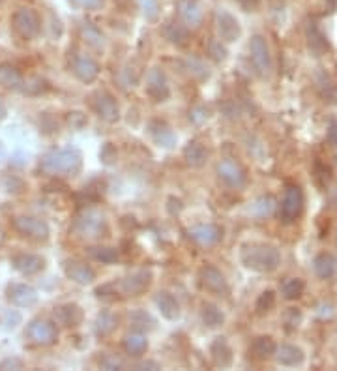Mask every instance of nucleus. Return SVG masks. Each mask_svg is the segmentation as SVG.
Here are the masks:
<instances>
[{"instance_id":"f257e3e1","label":"nucleus","mask_w":337,"mask_h":371,"mask_svg":"<svg viewBox=\"0 0 337 371\" xmlns=\"http://www.w3.org/2000/svg\"><path fill=\"white\" fill-rule=\"evenodd\" d=\"M83 167V156L77 149H54L41 156L40 171L51 176H74Z\"/></svg>"},{"instance_id":"f03ea898","label":"nucleus","mask_w":337,"mask_h":371,"mask_svg":"<svg viewBox=\"0 0 337 371\" xmlns=\"http://www.w3.org/2000/svg\"><path fill=\"white\" fill-rule=\"evenodd\" d=\"M242 264L246 268L259 272V274H270L279 266L281 255L274 246L268 244H251L242 250Z\"/></svg>"},{"instance_id":"7ed1b4c3","label":"nucleus","mask_w":337,"mask_h":371,"mask_svg":"<svg viewBox=\"0 0 337 371\" xmlns=\"http://www.w3.org/2000/svg\"><path fill=\"white\" fill-rule=\"evenodd\" d=\"M72 231L85 240H98L101 236L107 235V218L98 209H83L75 216L74 223H72Z\"/></svg>"},{"instance_id":"20e7f679","label":"nucleus","mask_w":337,"mask_h":371,"mask_svg":"<svg viewBox=\"0 0 337 371\" xmlns=\"http://www.w3.org/2000/svg\"><path fill=\"white\" fill-rule=\"evenodd\" d=\"M12 28L21 40L32 41L41 32V17L34 8H19L12 15Z\"/></svg>"},{"instance_id":"39448f33","label":"nucleus","mask_w":337,"mask_h":371,"mask_svg":"<svg viewBox=\"0 0 337 371\" xmlns=\"http://www.w3.org/2000/svg\"><path fill=\"white\" fill-rule=\"evenodd\" d=\"M12 227L21 236H27L30 240H38V242H45V240H49V236H51L49 223L38 216H28V214L14 216L12 218Z\"/></svg>"},{"instance_id":"423d86ee","label":"nucleus","mask_w":337,"mask_h":371,"mask_svg":"<svg viewBox=\"0 0 337 371\" xmlns=\"http://www.w3.org/2000/svg\"><path fill=\"white\" fill-rule=\"evenodd\" d=\"M250 56L251 64L255 67V72L261 77H268L274 70V61H272V53H270V45L264 36L255 34L250 41Z\"/></svg>"},{"instance_id":"0eeeda50","label":"nucleus","mask_w":337,"mask_h":371,"mask_svg":"<svg viewBox=\"0 0 337 371\" xmlns=\"http://www.w3.org/2000/svg\"><path fill=\"white\" fill-rule=\"evenodd\" d=\"M303 210V191L296 184H290L285 189L283 201L279 204V218L285 225L294 223L298 218L302 216Z\"/></svg>"},{"instance_id":"6e6552de","label":"nucleus","mask_w":337,"mask_h":371,"mask_svg":"<svg viewBox=\"0 0 337 371\" xmlns=\"http://www.w3.org/2000/svg\"><path fill=\"white\" fill-rule=\"evenodd\" d=\"M25 336L30 343L38 345V347H49V345L56 343L58 330H56L54 323H51L47 319H32L27 324Z\"/></svg>"},{"instance_id":"1a4fd4ad","label":"nucleus","mask_w":337,"mask_h":371,"mask_svg":"<svg viewBox=\"0 0 337 371\" xmlns=\"http://www.w3.org/2000/svg\"><path fill=\"white\" fill-rule=\"evenodd\" d=\"M90 107L101 120L109 122V124L120 118V109H118L115 96L107 90H96L94 94L90 96Z\"/></svg>"},{"instance_id":"9d476101","label":"nucleus","mask_w":337,"mask_h":371,"mask_svg":"<svg viewBox=\"0 0 337 371\" xmlns=\"http://www.w3.org/2000/svg\"><path fill=\"white\" fill-rule=\"evenodd\" d=\"M217 176L225 186L235 189H242L248 184V173L242 167V163L236 162L232 158H225L221 162L217 163Z\"/></svg>"},{"instance_id":"9b49d317","label":"nucleus","mask_w":337,"mask_h":371,"mask_svg":"<svg viewBox=\"0 0 337 371\" xmlns=\"http://www.w3.org/2000/svg\"><path fill=\"white\" fill-rule=\"evenodd\" d=\"M69 67L74 75L81 83H94L98 77H100L101 67L98 64V61H94L92 56L83 53H75L69 61Z\"/></svg>"},{"instance_id":"f8f14e48","label":"nucleus","mask_w":337,"mask_h":371,"mask_svg":"<svg viewBox=\"0 0 337 371\" xmlns=\"http://www.w3.org/2000/svg\"><path fill=\"white\" fill-rule=\"evenodd\" d=\"M199 279H201L202 289H206L212 295H227L229 293V284L227 277L221 270L214 266V264H206L202 266L199 272Z\"/></svg>"},{"instance_id":"ddd939ff","label":"nucleus","mask_w":337,"mask_h":371,"mask_svg":"<svg viewBox=\"0 0 337 371\" xmlns=\"http://www.w3.org/2000/svg\"><path fill=\"white\" fill-rule=\"evenodd\" d=\"M216 30L217 36H219V40L221 41H236L240 36H242V27H240V23L236 19L235 15L227 12V10H216Z\"/></svg>"},{"instance_id":"4468645a","label":"nucleus","mask_w":337,"mask_h":371,"mask_svg":"<svg viewBox=\"0 0 337 371\" xmlns=\"http://www.w3.org/2000/svg\"><path fill=\"white\" fill-rule=\"evenodd\" d=\"M146 94L155 101H167L171 98V87H168V79L163 70L160 67H152L146 74Z\"/></svg>"},{"instance_id":"2eb2a0df","label":"nucleus","mask_w":337,"mask_h":371,"mask_svg":"<svg viewBox=\"0 0 337 371\" xmlns=\"http://www.w3.org/2000/svg\"><path fill=\"white\" fill-rule=\"evenodd\" d=\"M62 268L67 279H72L77 285H90L96 279V270L81 259H66Z\"/></svg>"},{"instance_id":"dca6fc26","label":"nucleus","mask_w":337,"mask_h":371,"mask_svg":"<svg viewBox=\"0 0 337 371\" xmlns=\"http://www.w3.org/2000/svg\"><path fill=\"white\" fill-rule=\"evenodd\" d=\"M6 300L15 308H32L38 304V290L27 284H10L6 287Z\"/></svg>"},{"instance_id":"f3484780","label":"nucleus","mask_w":337,"mask_h":371,"mask_svg":"<svg viewBox=\"0 0 337 371\" xmlns=\"http://www.w3.org/2000/svg\"><path fill=\"white\" fill-rule=\"evenodd\" d=\"M188 236L201 248H210V246H216L223 238V229L219 225L214 223H201L195 225L188 231Z\"/></svg>"},{"instance_id":"a211bd4d","label":"nucleus","mask_w":337,"mask_h":371,"mask_svg":"<svg viewBox=\"0 0 337 371\" xmlns=\"http://www.w3.org/2000/svg\"><path fill=\"white\" fill-rule=\"evenodd\" d=\"M152 284V272L150 270H137L120 282V290L126 297H139L141 293L149 289Z\"/></svg>"},{"instance_id":"6ab92c4d","label":"nucleus","mask_w":337,"mask_h":371,"mask_svg":"<svg viewBox=\"0 0 337 371\" xmlns=\"http://www.w3.org/2000/svg\"><path fill=\"white\" fill-rule=\"evenodd\" d=\"M12 266L15 272H19L21 276H36L41 270L45 268V259L36 253H17L12 257Z\"/></svg>"},{"instance_id":"aec40b11","label":"nucleus","mask_w":337,"mask_h":371,"mask_svg":"<svg viewBox=\"0 0 337 371\" xmlns=\"http://www.w3.org/2000/svg\"><path fill=\"white\" fill-rule=\"evenodd\" d=\"M149 135L152 137V141L162 149H173L176 145V139H178L175 129L162 118H152L149 122Z\"/></svg>"},{"instance_id":"412c9836","label":"nucleus","mask_w":337,"mask_h":371,"mask_svg":"<svg viewBox=\"0 0 337 371\" xmlns=\"http://www.w3.org/2000/svg\"><path fill=\"white\" fill-rule=\"evenodd\" d=\"M176 12H178V17L182 19V23L188 28H197L202 23V17H204V12H202L199 0H178Z\"/></svg>"},{"instance_id":"4be33fe9","label":"nucleus","mask_w":337,"mask_h":371,"mask_svg":"<svg viewBox=\"0 0 337 371\" xmlns=\"http://www.w3.org/2000/svg\"><path fill=\"white\" fill-rule=\"evenodd\" d=\"M305 38H307V47L315 56H323V54L330 53V41L324 36V32L318 28L315 21H307L305 23Z\"/></svg>"},{"instance_id":"5701e85b","label":"nucleus","mask_w":337,"mask_h":371,"mask_svg":"<svg viewBox=\"0 0 337 371\" xmlns=\"http://www.w3.org/2000/svg\"><path fill=\"white\" fill-rule=\"evenodd\" d=\"M85 319V313H83L81 306L77 304H62L58 308H54V321L58 324H62L64 328H75L79 326Z\"/></svg>"},{"instance_id":"b1692460","label":"nucleus","mask_w":337,"mask_h":371,"mask_svg":"<svg viewBox=\"0 0 337 371\" xmlns=\"http://www.w3.org/2000/svg\"><path fill=\"white\" fill-rule=\"evenodd\" d=\"M154 302L162 313V317H165L167 321H176L180 317V302L168 290H160L154 297Z\"/></svg>"},{"instance_id":"393cba45","label":"nucleus","mask_w":337,"mask_h":371,"mask_svg":"<svg viewBox=\"0 0 337 371\" xmlns=\"http://www.w3.org/2000/svg\"><path fill=\"white\" fill-rule=\"evenodd\" d=\"M210 357L217 368H229L232 364V347L227 341V337H216L210 343Z\"/></svg>"},{"instance_id":"a878e982","label":"nucleus","mask_w":337,"mask_h":371,"mask_svg":"<svg viewBox=\"0 0 337 371\" xmlns=\"http://www.w3.org/2000/svg\"><path fill=\"white\" fill-rule=\"evenodd\" d=\"M274 357H276L277 364L285 365V368H298V365H302L303 360H305V354H303L302 349L290 343L277 347Z\"/></svg>"},{"instance_id":"bb28decb","label":"nucleus","mask_w":337,"mask_h":371,"mask_svg":"<svg viewBox=\"0 0 337 371\" xmlns=\"http://www.w3.org/2000/svg\"><path fill=\"white\" fill-rule=\"evenodd\" d=\"M315 87L326 103H337V87L334 85L331 75L324 67H318L315 72Z\"/></svg>"},{"instance_id":"cd10ccee","label":"nucleus","mask_w":337,"mask_h":371,"mask_svg":"<svg viewBox=\"0 0 337 371\" xmlns=\"http://www.w3.org/2000/svg\"><path fill=\"white\" fill-rule=\"evenodd\" d=\"M25 83V77L21 70L12 62H2L0 64V87L6 90H21Z\"/></svg>"},{"instance_id":"c85d7f7f","label":"nucleus","mask_w":337,"mask_h":371,"mask_svg":"<svg viewBox=\"0 0 337 371\" xmlns=\"http://www.w3.org/2000/svg\"><path fill=\"white\" fill-rule=\"evenodd\" d=\"M184 160L189 167L201 169L208 162V150L201 141H189L184 149Z\"/></svg>"},{"instance_id":"c756f323","label":"nucleus","mask_w":337,"mask_h":371,"mask_svg":"<svg viewBox=\"0 0 337 371\" xmlns=\"http://www.w3.org/2000/svg\"><path fill=\"white\" fill-rule=\"evenodd\" d=\"M162 34L168 43H173L176 47H184V45L189 41L188 27H186V25H180V23H176V21H168V23H165L162 28Z\"/></svg>"},{"instance_id":"7c9ffc66","label":"nucleus","mask_w":337,"mask_h":371,"mask_svg":"<svg viewBox=\"0 0 337 371\" xmlns=\"http://www.w3.org/2000/svg\"><path fill=\"white\" fill-rule=\"evenodd\" d=\"M277 345L272 336H257L250 345V354L257 360H270L276 354Z\"/></svg>"},{"instance_id":"2f4dec72","label":"nucleus","mask_w":337,"mask_h":371,"mask_svg":"<svg viewBox=\"0 0 337 371\" xmlns=\"http://www.w3.org/2000/svg\"><path fill=\"white\" fill-rule=\"evenodd\" d=\"M313 270L320 279H331L337 274V257L331 253H318L313 259Z\"/></svg>"},{"instance_id":"473e14b6","label":"nucleus","mask_w":337,"mask_h":371,"mask_svg":"<svg viewBox=\"0 0 337 371\" xmlns=\"http://www.w3.org/2000/svg\"><path fill=\"white\" fill-rule=\"evenodd\" d=\"M124 349L131 357H141L149 351V339L142 332H131L124 337Z\"/></svg>"},{"instance_id":"72a5a7b5","label":"nucleus","mask_w":337,"mask_h":371,"mask_svg":"<svg viewBox=\"0 0 337 371\" xmlns=\"http://www.w3.org/2000/svg\"><path fill=\"white\" fill-rule=\"evenodd\" d=\"M201 321L206 328H217V326H221V324L225 323V313H223L221 308L216 306V304L206 302L202 304Z\"/></svg>"},{"instance_id":"f704fd0d","label":"nucleus","mask_w":337,"mask_h":371,"mask_svg":"<svg viewBox=\"0 0 337 371\" xmlns=\"http://www.w3.org/2000/svg\"><path fill=\"white\" fill-rule=\"evenodd\" d=\"M79 34L85 40V43H88L90 47L101 49L105 45V36L101 34V30L96 25H92L90 21H83L81 27H79Z\"/></svg>"},{"instance_id":"c9c22d12","label":"nucleus","mask_w":337,"mask_h":371,"mask_svg":"<svg viewBox=\"0 0 337 371\" xmlns=\"http://www.w3.org/2000/svg\"><path fill=\"white\" fill-rule=\"evenodd\" d=\"M129 324H131L137 332H149L155 328V321L152 319V315L146 313L144 310H135L133 313L129 315Z\"/></svg>"},{"instance_id":"e433bc0d","label":"nucleus","mask_w":337,"mask_h":371,"mask_svg":"<svg viewBox=\"0 0 337 371\" xmlns=\"http://www.w3.org/2000/svg\"><path fill=\"white\" fill-rule=\"evenodd\" d=\"M305 284L300 277H287L283 284H281V295L287 300H298L303 295Z\"/></svg>"},{"instance_id":"4c0bfd02","label":"nucleus","mask_w":337,"mask_h":371,"mask_svg":"<svg viewBox=\"0 0 337 371\" xmlns=\"http://www.w3.org/2000/svg\"><path fill=\"white\" fill-rule=\"evenodd\" d=\"M90 257L101 264H113L118 261V250L116 248H109V246H94L88 250Z\"/></svg>"},{"instance_id":"58836bf2","label":"nucleus","mask_w":337,"mask_h":371,"mask_svg":"<svg viewBox=\"0 0 337 371\" xmlns=\"http://www.w3.org/2000/svg\"><path fill=\"white\" fill-rule=\"evenodd\" d=\"M276 206H277V202L274 197L264 195V197H259V199L253 202L251 212H253L257 218H268V216H272L274 212H276Z\"/></svg>"},{"instance_id":"ea45409f","label":"nucleus","mask_w":337,"mask_h":371,"mask_svg":"<svg viewBox=\"0 0 337 371\" xmlns=\"http://www.w3.org/2000/svg\"><path fill=\"white\" fill-rule=\"evenodd\" d=\"M186 70H188L189 74L193 75V77H197V79H208V66L204 64V62L201 61V59H197V56H189V59H186Z\"/></svg>"},{"instance_id":"a19ab883","label":"nucleus","mask_w":337,"mask_h":371,"mask_svg":"<svg viewBox=\"0 0 337 371\" xmlns=\"http://www.w3.org/2000/svg\"><path fill=\"white\" fill-rule=\"evenodd\" d=\"M116 326V319L113 313H109V311H103L98 315V321H96V332L100 334V336H109L111 332L115 330Z\"/></svg>"},{"instance_id":"79ce46f5","label":"nucleus","mask_w":337,"mask_h":371,"mask_svg":"<svg viewBox=\"0 0 337 371\" xmlns=\"http://www.w3.org/2000/svg\"><path fill=\"white\" fill-rule=\"evenodd\" d=\"M274 306H276V293L274 290H264V293H261V297L257 298L255 310L257 313L264 315V313H270L274 310Z\"/></svg>"},{"instance_id":"37998d69","label":"nucleus","mask_w":337,"mask_h":371,"mask_svg":"<svg viewBox=\"0 0 337 371\" xmlns=\"http://www.w3.org/2000/svg\"><path fill=\"white\" fill-rule=\"evenodd\" d=\"M47 88L49 87L45 79H41V77H30V79H25L21 92H25V94L28 96H36L41 94V92H45Z\"/></svg>"},{"instance_id":"c03bdc74","label":"nucleus","mask_w":337,"mask_h":371,"mask_svg":"<svg viewBox=\"0 0 337 371\" xmlns=\"http://www.w3.org/2000/svg\"><path fill=\"white\" fill-rule=\"evenodd\" d=\"M206 53H208V56L212 59V61H216V62H223L225 59H227V47L223 45V41L221 40H210L208 41V45H206Z\"/></svg>"},{"instance_id":"a18cd8bd","label":"nucleus","mask_w":337,"mask_h":371,"mask_svg":"<svg viewBox=\"0 0 337 371\" xmlns=\"http://www.w3.org/2000/svg\"><path fill=\"white\" fill-rule=\"evenodd\" d=\"M2 186H4V189H6L8 193H14V195H19V193H23L25 188H27L19 176L15 175H8L6 178L2 180Z\"/></svg>"},{"instance_id":"49530a36","label":"nucleus","mask_w":337,"mask_h":371,"mask_svg":"<svg viewBox=\"0 0 337 371\" xmlns=\"http://www.w3.org/2000/svg\"><path fill=\"white\" fill-rule=\"evenodd\" d=\"M285 326H287V330H296L300 323H302V311L296 310V308H289L287 313H285Z\"/></svg>"},{"instance_id":"de8ad7c7","label":"nucleus","mask_w":337,"mask_h":371,"mask_svg":"<svg viewBox=\"0 0 337 371\" xmlns=\"http://www.w3.org/2000/svg\"><path fill=\"white\" fill-rule=\"evenodd\" d=\"M208 118L210 113L204 105H197V107H193L189 111V120L193 122V124H204Z\"/></svg>"},{"instance_id":"09e8293b","label":"nucleus","mask_w":337,"mask_h":371,"mask_svg":"<svg viewBox=\"0 0 337 371\" xmlns=\"http://www.w3.org/2000/svg\"><path fill=\"white\" fill-rule=\"evenodd\" d=\"M139 6H141L142 14L146 19H155L157 17V0H139Z\"/></svg>"},{"instance_id":"8fccbe9b","label":"nucleus","mask_w":337,"mask_h":371,"mask_svg":"<svg viewBox=\"0 0 337 371\" xmlns=\"http://www.w3.org/2000/svg\"><path fill=\"white\" fill-rule=\"evenodd\" d=\"M100 365L103 370H122V368H124V362H122L120 358L113 357V354H107L105 358H101Z\"/></svg>"},{"instance_id":"3c124183","label":"nucleus","mask_w":337,"mask_h":371,"mask_svg":"<svg viewBox=\"0 0 337 371\" xmlns=\"http://www.w3.org/2000/svg\"><path fill=\"white\" fill-rule=\"evenodd\" d=\"M79 10H98L103 6V0H69Z\"/></svg>"},{"instance_id":"603ef678","label":"nucleus","mask_w":337,"mask_h":371,"mask_svg":"<svg viewBox=\"0 0 337 371\" xmlns=\"http://www.w3.org/2000/svg\"><path fill=\"white\" fill-rule=\"evenodd\" d=\"M100 158L105 163H113L116 160V149L111 142H105V147H103L100 152Z\"/></svg>"},{"instance_id":"864d4df0","label":"nucleus","mask_w":337,"mask_h":371,"mask_svg":"<svg viewBox=\"0 0 337 371\" xmlns=\"http://www.w3.org/2000/svg\"><path fill=\"white\" fill-rule=\"evenodd\" d=\"M67 122H69L72 128L79 129L87 124V116L83 115V113H79V111H74V113H69V116H67Z\"/></svg>"},{"instance_id":"5fc2aeb1","label":"nucleus","mask_w":337,"mask_h":371,"mask_svg":"<svg viewBox=\"0 0 337 371\" xmlns=\"http://www.w3.org/2000/svg\"><path fill=\"white\" fill-rule=\"evenodd\" d=\"M326 139L330 145L337 147V118H330L328 128H326Z\"/></svg>"},{"instance_id":"6e6d98bb","label":"nucleus","mask_w":337,"mask_h":371,"mask_svg":"<svg viewBox=\"0 0 337 371\" xmlns=\"http://www.w3.org/2000/svg\"><path fill=\"white\" fill-rule=\"evenodd\" d=\"M236 4L242 8L243 12H257L261 8V0H236Z\"/></svg>"},{"instance_id":"4d7b16f0","label":"nucleus","mask_w":337,"mask_h":371,"mask_svg":"<svg viewBox=\"0 0 337 371\" xmlns=\"http://www.w3.org/2000/svg\"><path fill=\"white\" fill-rule=\"evenodd\" d=\"M23 368V362L19 358H4L0 362V370H21Z\"/></svg>"},{"instance_id":"13d9d810","label":"nucleus","mask_w":337,"mask_h":371,"mask_svg":"<svg viewBox=\"0 0 337 371\" xmlns=\"http://www.w3.org/2000/svg\"><path fill=\"white\" fill-rule=\"evenodd\" d=\"M137 370H160V364L157 362H150V360H146V362H139V364L135 365Z\"/></svg>"},{"instance_id":"bf43d9fd","label":"nucleus","mask_w":337,"mask_h":371,"mask_svg":"<svg viewBox=\"0 0 337 371\" xmlns=\"http://www.w3.org/2000/svg\"><path fill=\"white\" fill-rule=\"evenodd\" d=\"M8 116V107H6V103L4 101L0 100V120H4Z\"/></svg>"},{"instance_id":"052dcab7","label":"nucleus","mask_w":337,"mask_h":371,"mask_svg":"<svg viewBox=\"0 0 337 371\" xmlns=\"http://www.w3.org/2000/svg\"><path fill=\"white\" fill-rule=\"evenodd\" d=\"M6 156H8L6 147H4V142L0 141V163H2V162H4V160H6Z\"/></svg>"},{"instance_id":"680f3d73","label":"nucleus","mask_w":337,"mask_h":371,"mask_svg":"<svg viewBox=\"0 0 337 371\" xmlns=\"http://www.w3.org/2000/svg\"><path fill=\"white\" fill-rule=\"evenodd\" d=\"M4 240H6V233H4V229L0 227V246L4 244Z\"/></svg>"},{"instance_id":"e2e57ef3","label":"nucleus","mask_w":337,"mask_h":371,"mask_svg":"<svg viewBox=\"0 0 337 371\" xmlns=\"http://www.w3.org/2000/svg\"><path fill=\"white\" fill-rule=\"evenodd\" d=\"M336 233H337V227H336Z\"/></svg>"},{"instance_id":"0e129e2a","label":"nucleus","mask_w":337,"mask_h":371,"mask_svg":"<svg viewBox=\"0 0 337 371\" xmlns=\"http://www.w3.org/2000/svg\"><path fill=\"white\" fill-rule=\"evenodd\" d=\"M0 2H2V0H0Z\"/></svg>"}]
</instances>
